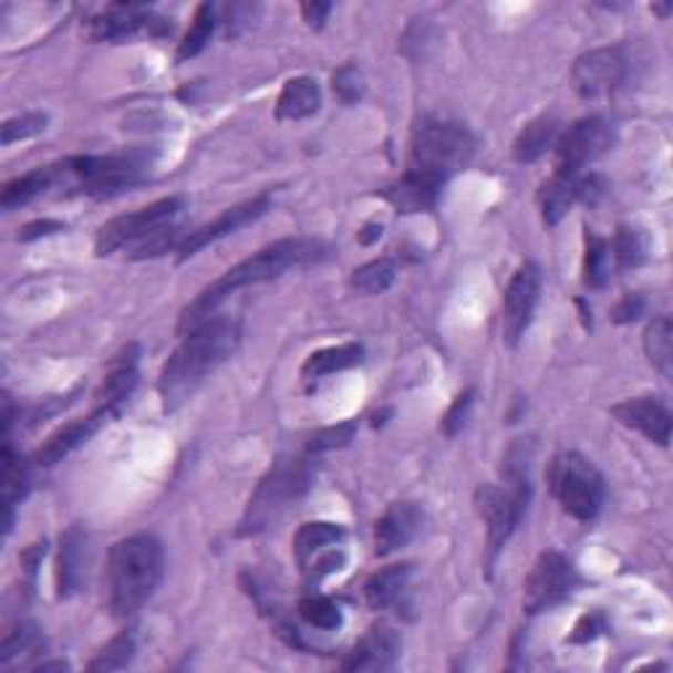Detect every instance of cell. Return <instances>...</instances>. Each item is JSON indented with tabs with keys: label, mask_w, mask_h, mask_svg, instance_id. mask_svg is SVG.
I'll list each match as a JSON object with an SVG mask.
<instances>
[{
	"label": "cell",
	"mask_w": 673,
	"mask_h": 673,
	"mask_svg": "<svg viewBox=\"0 0 673 673\" xmlns=\"http://www.w3.org/2000/svg\"><path fill=\"white\" fill-rule=\"evenodd\" d=\"M59 231H66V224L53 221V219L32 221V224H27V227L19 229V242H32V240H40V237L59 235Z\"/></svg>",
	"instance_id": "46"
},
{
	"label": "cell",
	"mask_w": 673,
	"mask_h": 673,
	"mask_svg": "<svg viewBox=\"0 0 673 673\" xmlns=\"http://www.w3.org/2000/svg\"><path fill=\"white\" fill-rule=\"evenodd\" d=\"M581 172H566V168H556L550 179L539 187V208H542V219L547 227L556 224L568 214V208L577 203V179Z\"/></svg>",
	"instance_id": "21"
},
{
	"label": "cell",
	"mask_w": 673,
	"mask_h": 673,
	"mask_svg": "<svg viewBox=\"0 0 673 673\" xmlns=\"http://www.w3.org/2000/svg\"><path fill=\"white\" fill-rule=\"evenodd\" d=\"M82 547L84 537L80 529H69L61 537L59 545V563H55V589H59V598L66 600L80 589L82 581Z\"/></svg>",
	"instance_id": "25"
},
{
	"label": "cell",
	"mask_w": 673,
	"mask_h": 673,
	"mask_svg": "<svg viewBox=\"0 0 673 673\" xmlns=\"http://www.w3.org/2000/svg\"><path fill=\"white\" fill-rule=\"evenodd\" d=\"M298 613L308 627L321 631H336L342 627V610L334 600L324 598V594H306L298 602Z\"/></svg>",
	"instance_id": "34"
},
{
	"label": "cell",
	"mask_w": 673,
	"mask_h": 673,
	"mask_svg": "<svg viewBox=\"0 0 673 673\" xmlns=\"http://www.w3.org/2000/svg\"><path fill=\"white\" fill-rule=\"evenodd\" d=\"M627 74V59L619 48H598L573 63V87L581 97H600L613 93Z\"/></svg>",
	"instance_id": "14"
},
{
	"label": "cell",
	"mask_w": 673,
	"mask_h": 673,
	"mask_svg": "<svg viewBox=\"0 0 673 673\" xmlns=\"http://www.w3.org/2000/svg\"><path fill=\"white\" fill-rule=\"evenodd\" d=\"M345 537H348L345 529H342L340 524H329V521L303 524L292 537V556L300 563V568H303L308 560L319 556V552L345 542Z\"/></svg>",
	"instance_id": "24"
},
{
	"label": "cell",
	"mask_w": 673,
	"mask_h": 673,
	"mask_svg": "<svg viewBox=\"0 0 673 673\" xmlns=\"http://www.w3.org/2000/svg\"><path fill=\"white\" fill-rule=\"evenodd\" d=\"M329 256V245L321 240H306V237H287V240H277L266 245L258 252H252L250 258H245L237 266H231L229 271H224L214 284H208L198 298L189 303L179 315L177 332L185 336L193 332L195 327H200L203 321L210 319L214 308L227 300L231 292H237L240 287L248 284H261L269 279L282 277L284 271L300 269V266H311L324 261Z\"/></svg>",
	"instance_id": "1"
},
{
	"label": "cell",
	"mask_w": 673,
	"mask_h": 673,
	"mask_svg": "<svg viewBox=\"0 0 673 673\" xmlns=\"http://www.w3.org/2000/svg\"><path fill=\"white\" fill-rule=\"evenodd\" d=\"M321 108V90L319 82L311 76H292L284 82L282 93L277 97V118L282 122H294V118H308Z\"/></svg>",
	"instance_id": "22"
},
{
	"label": "cell",
	"mask_w": 673,
	"mask_h": 673,
	"mask_svg": "<svg viewBox=\"0 0 673 673\" xmlns=\"http://www.w3.org/2000/svg\"><path fill=\"white\" fill-rule=\"evenodd\" d=\"M185 208V198H161L151 206L135 210V214H124L103 224L95 237V252L97 256H108L118 248H130L132 242L143 240L145 235L156 231L166 224L177 219L179 210Z\"/></svg>",
	"instance_id": "9"
},
{
	"label": "cell",
	"mask_w": 673,
	"mask_h": 673,
	"mask_svg": "<svg viewBox=\"0 0 673 673\" xmlns=\"http://www.w3.org/2000/svg\"><path fill=\"white\" fill-rule=\"evenodd\" d=\"M602 631H605V619H602V613H587L577 621V627H573L571 636H568V642H571V644H587V642L598 640Z\"/></svg>",
	"instance_id": "44"
},
{
	"label": "cell",
	"mask_w": 673,
	"mask_h": 673,
	"mask_svg": "<svg viewBox=\"0 0 673 673\" xmlns=\"http://www.w3.org/2000/svg\"><path fill=\"white\" fill-rule=\"evenodd\" d=\"M358 363H363V348L355 345V342H348V345L324 348L308 355L303 369H300V376L306 382H315V379L336 374V371L353 369Z\"/></svg>",
	"instance_id": "27"
},
{
	"label": "cell",
	"mask_w": 673,
	"mask_h": 673,
	"mask_svg": "<svg viewBox=\"0 0 673 673\" xmlns=\"http://www.w3.org/2000/svg\"><path fill=\"white\" fill-rule=\"evenodd\" d=\"M652 9H655L658 13H663V17H669V11H671L669 6H652Z\"/></svg>",
	"instance_id": "51"
},
{
	"label": "cell",
	"mask_w": 673,
	"mask_h": 673,
	"mask_svg": "<svg viewBox=\"0 0 673 673\" xmlns=\"http://www.w3.org/2000/svg\"><path fill=\"white\" fill-rule=\"evenodd\" d=\"M615 418L621 421L629 429H636L644 434L655 445L669 447L671 442V411L665 408L658 397H629L623 403L613 405Z\"/></svg>",
	"instance_id": "17"
},
{
	"label": "cell",
	"mask_w": 673,
	"mask_h": 673,
	"mask_svg": "<svg viewBox=\"0 0 673 673\" xmlns=\"http://www.w3.org/2000/svg\"><path fill=\"white\" fill-rule=\"evenodd\" d=\"M648 250H650L648 235H644L640 227H619V231H615L613 252L623 269H636V266H642L650 256Z\"/></svg>",
	"instance_id": "37"
},
{
	"label": "cell",
	"mask_w": 673,
	"mask_h": 673,
	"mask_svg": "<svg viewBox=\"0 0 673 673\" xmlns=\"http://www.w3.org/2000/svg\"><path fill=\"white\" fill-rule=\"evenodd\" d=\"M474 151L476 139L466 126L447 122V118L424 116L413 126L408 172L424 174V177L445 185L453 174L468 166Z\"/></svg>",
	"instance_id": "5"
},
{
	"label": "cell",
	"mask_w": 673,
	"mask_h": 673,
	"mask_svg": "<svg viewBox=\"0 0 673 673\" xmlns=\"http://www.w3.org/2000/svg\"><path fill=\"white\" fill-rule=\"evenodd\" d=\"M55 177H59V168H55V166L42 168L40 166V168H34V172L24 174V177L6 182L3 193H0V206H3L6 210L27 206V203L45 193V189L55 182Z\"/></svg>",
	"instance_id": "28"
},
{
	"label": "cell",
	"mask_w": 673,
	"mask_h": 673,
	"mask_svg": "<svg viewBox=\"0 0 673 673\" xmlns=\"http://www.w3.org/2000/svg\"><path fill=\"white\" fill-rule=\"evenodd\" d=\"M395 277H397L395 261H392V258H376V261L358 266L353 277H350V287L363 294H379L390 290Z\"/></svg>",
	"instance_id": "31"
},
{
	"label": "cell",
	"mask_w": 673,
	"mask_h": 673,
	"mask_svg": "<svg viewBox=\"0 0 673 673\" xmlns=\"http://www.w3.org/2000/svg\"><path fill=\"white\" fill-rule=\"evenodd\" d=\"M539 290H542V271L535 261H526L510 277L503 294V340L508 345H518L531 319H535Z\"/></svg>",
	"instance_id": "11"
},
{
	"label": "cell",
	"mask_w": 673,
	"mask_h": 673,
	"mask_svg": "<svg viewBox=\"0 0 673 673\" xmlns=\"http://www.w3.org/2000/svg\"><path fill=\"white\" fill-rule=\"evenodd\" d=\"M34 671H69V663L63 661H51V663H38Z\"/></svg>",
	"instance_id": "50"
},
{
	"label": "cell",
	"mask_w": 673,
	"mask_h": 673,
	"mask_svg": "<svg viewBox=\"0 0 673 673\" xmlns=\"http://www.w3.org/2000/svg\"><path fill=\"white\" fill-rule=\"evenodd\" d=\"M105 579L111 613L116 619H132L164 579V545L153 535L122 539L111 547Z\"/></svg>",
	"instance_id": "3"
},
{
	"label": "cell",
	"mask_w": 673,
	"mask_h": 673,
	"mask_svg": "<svg viewBox=\"0 0 673 673\" xmlns=\"http://www.w3.org/2000/svg\"><path fill=\"white\" fill-rule=\"evenodd\" d=\"M358 432L355 421H345V424H336V426H327V429H319L315 434L308 437L306 451L311 455L327 453V451H336V447H345L353 442Z\"/></svg>",
	"instance_id": "41"
},
{
	"label": "cell",
	"mask_w": 673,
	"mask_h": 673,
	"mask_svg": "<svg viewBox=\"0 0 673 673\" xmlns=\"http://www.w3.org/2000/svg\"><path fill=\"white\" fill-rule=\"evenodd\" d=\"M108 418H114L108 411L95 408L87 418H76V421H72V424L61 426L59 432H53L51 437L42 442L40 451L34 453V463H38V466H45V468L55 466V463L66 458L69 453H74L76 447L84 445V442L93 437V434L101 429L103 424H108Z\"/></svg>",
	"instance_id": "19"
},
{
	"label": "cell",
	"mask_w": 673,
	"mask_h": 673,
	"mask_svg": "<svg viewBox=\"0 0 673 673\" xmlns=\"http://www.w3.org/2000/svg\"><path fill=\"white\" fill-rule=\"evenodd\" d=\"M210 34H214V9H210V3H200L198 9H195L193 24H189L187 34L179 42L177 61L195 59V55L208 45Z\"/></svg>",
	"instance_id": "36"
},
{
	"label": "cell",
	"mask_w": 673,
	"mask_h": 673,
	"mask_svg": "<svg viewBox=\"0 0 673 673\" xmlns=\"http://www.w3.org/2000/svg\"><path fill=\"white\" fill-rule=\"evenodd\" d=\"M379 237H382V224H376V221L366 224V227H363L361 231H358V242H361V245L376 242Z\"/></svg>",
	"instance_id": "49"
},
{
	"label": "cell",
	"mask_w": 673,
	"mask_h": 673,
	"mask_svg": "<svg viewBox=\"0 0 673 673\" xmlns=\"http://www.w3.org/2000/svg\"><path fill=\"white\" fill-rule=\"evenodd\" d=\"M439 189V182L424 177V174L405 172L395 185L384 189L382 198L387 200L397 214H424V210H432L437 206Z\"/></svg>",
	"instance_id": "20"
},
{
	"label": "cell",
	"mask_w": 673,
	"mask_h": 673,
	"mask_svg": "<svg viewBox=\"0 0 673 673\" xmlns=\"http://www.w3.org/2000/svg\"><path fill=\"white\" fill-rule=\"evenodd\" d=\"M151 166V153L143 147H132L124 153H108V156H74L63 161L59 172L69 174L74 179V189H80V193L105 198L118 189L139 185Z\"/></svg>",
	"instance_id": "6"
},
{
	"label": "cell",
	"mask_w": 673,
	"mask_h": 673,
	"mask_svg": "<svg viewBox=\"0 0 673 673\" xmlns=\"http://www.w3.org/2000/svg\"><path fill=\"white\" fill-rule=\"evenodd\" d=\"M400 658V636L390 623H374L366 634L358 640L348 658L342 661V671H387Z\"/></svg>",
	"instance_id": "15"
},
{
	"label": "cell",
	"mask_w": 673,
	"mask_h": 673,
	"mask_svg": "<svg viewBox=\"0 0 673 673\" xmlns=\"http://www.w3.org/2000/svg\"><path fill=\"white\" fill-rule=\"evenodd\" d=\"M0 460H3V505L13 508V503L21 500L27 495V484H30V474H27L24 460L13 453L11 439H3V453H0Z\"/></svg>",
	"instance_id": "33"
},
{
	"label": "cell",
	"mask_w": 673,
	"mask_h": 673,
	"mask_svg": "<svg viewBox=\"0 0 673 673\" xmlns=\"http://www.w3.org/2000/svg\"><path fill=\"white\" fill-rule=\"evenodd\" d=\"M269 208H271V198L263 193L245 203H237V206H231L227 210H221L214 221L203 224V227H198L195 231H187V235L182 237V242L177 248V261L185 263L187 258H193L195 252H200L206 245L221 240V237H227V235H235L237 229L248 227V224L261 219Z\"/></svg>",
	"instance_id": "13"
},
{
	"label": "cell",
	"mask_w": 673,
	"mask_h": 673,
	"mask_svg": "<svg viewBox=\"0 0 673 673\" xmlns=\"http://www.w3.org/2000/svg\"><path fill=\"white\" fill-rule=\"evenodd\" d=\"M179 242H182V227L172 221L166 224V227L145 235L143 240L132 242L130 248H126V258H132V261H147V258L164 256V252H168L172 248L177 250Z\"/></svg>",
	"instance_id": "32"
},
{
	"label": "cell",
	"mask_w": 673,
	"mask_h": 673,
	"mask_svg": "<svg viewBox=\"0 0 673 673\" xmlns=\"http://www.w3.org/2000/svg\"><path fill=\"white\" fill-rule=\"evenodd\" d=\"M472 408H474V390L460 392V395L453 400V405L447 408L445 416H442L439 429L445 432L447 437H455V434H458L463 426H466L468 416H472Z\"/></svg>",
	"instance_id": "42"
},
{
	"label": "cell",
	"mask_w": 673,
	"mask_h": 673,
	"mask_svg": "<svg viewBox=\"0 0 673 673\" xmlns=\"http://www.w3.org/2000/svg\"><path fill=\"white\" fill-rule=\"evenodd\" d=\"M42 648V634L32 621H19L6 631L3 644H0V663L9 665L11 658L21 652H38Z\"/></svg>",
	"instance_id": "38"
},
{
	"label": "cell",
	"mask_w": 673,
	"mask_h": 673,
	"mask_svg": "<svg viewBox=\"0 0 673 673\" xmlns=\"http://www.w3.org/2000/svg\"><path fill=\"white\" fill-rule=\"evenodd\" d=\"M615 145L613 124L605 122L602 116H587L573 122L563 135H558V168L566 172H581L587 164L605 156L610 147Z\"/></svg>",
	"instance_id": "10"
},
{
	"label": "cell",
	"mask_w": 673,
	"mask_h": 673,
	"mask_svg": "<svg viewBox=\"0 0 673 673\" xmlns=\"http://www.w3.org/2000/svg\"><path fill=\"white\" fill-rule=\"evenodd\" d=\"M547 482L560 508L577 521H592L600 514L602 495H605L602 476L594 463L581 453L568 451L556 455L547 472Z\"/></svg>",
	"instance_id": "7"
},
{
	"label": "cell",
	"mask_w": 673,
	"mask_h": 673,
	"mask_svg": "<svg viewBox=\"0 0 673 673\" xmlns=\"http://www.w3.org/2000/svg\"><path fill=\"white\" fill-rule=\"evenodd\" d=\"M45 130H48V116L40 114V111H32V114L9 118V122L3 124V130H0V143L9 147L13 143H21V139L38 137Z\"/></svg>",
	"instance_id": "40"
},
{
	"label": "cell",
	"mask_w": 673,
	"mask_h": 673,
	"mask_svg": "<svg viewBox=\"0 0 673 673\" xmlns=\"http://www.w3.org/2000/svg\"><path fill=\"white\" fill-rule=\"evenodd\" d=\"M42 558H45V539H42V542L30 545L24 552H21V568H24L27 577H30L32 581H34V577H38V568L42 563Z\"/></svg>",
	"instance_id": "48"
},
{
	"label": "cell",
	"mask_w": 673,
	"mask_h": 673,
	"mask_svg": "<svg viewBox=\"0 0 673 673\" xmlns=\"http://www.w3.org/2000/svg\"><path fill=\"white\" fill-rule=\"evenodd\" d=\"M240 336V321L229 319V315L208 319L187 332L182 345L161 369L158 395L164 400V411H177L182 403H187L195 390L206 382V376L214 374L235 353Z\"/></svg>",
	"instance_id": "2"
},
{
	"label": "cell",
	"mask_w": 673,
	"mask_h": 673,
	"mask_svg": "<svg viewBox=\"0 0 673 673\" xmlns=\"http://www.w3.org/2000/svg\"><path fill=\"white\" fill-rule=\"evenodd\" d=\"M424 514L416 503H392L374 526V552L376 556H392L413 542L421 531Z\"/></svg>",
	"instance_id": "16"
},
{
	"label": "cell",
	"mask_w": 673,
	"mask_h": 673,
	"mask_svg": "<svg viewBox=\"0 0 673 673\" xmlns=\"http://www.w3.org/2000/svg\"><path fill=\"white\" fill-rule=\"evenodd\" d=\"M577 568L558 550H547L537 558L524 584V610L529 615L560 605L577 589Z\"/></svg>",
	"instance_id": "8"
},
{
	"label": "cell",
	"mask_w": 673,
	"mask_h": 673,
	"mask_svg": "<svg viewBox=\"0 0 673 673\" xmlns=\"http://www.w3.org/2000/svg\"><path fill=\"white\" fill-rule=\"evenodd\" d=\"M332 87L334 95L340 97L342 103H355L361 97V76H358L353 63H345L342 69H336L332 76Z\"/></svg>",
	"instance_id": "43"
},
{
	"label": "cell",
	"mask_w": 673,
	"mask_h": 673,
	"mask_svg": "<svg viewBox=\"0 0 673 673\" xmlns=\"http://www.w3.org/2000/svg\"><path fill=\"white\" fill-rule=\"evenodd\" d=\"M644 350H648L650 363L661 371L663 376H671L673 371V327L669 315H661L644 332Z\"/></svg>",
	"instance_id": "29"
},
{
	"label": "cell",
	"mask_w": 673,
	"mask_h": 673,
	"mask_svg": "<svg viewBox=\"0 0 673 673\" xmlns=\"http://www.w3.org/2000/svg\"><path fill=\"white\" fill-rule=\"evenodd\" d=\"M610 279V242L587 229L584 235V284L602 290Z\"/></svg>",
	"instance_id": "30"
},
{
	"label": "cell",
	"mask_w": 673,
	"mask_h": 673,
	"mask_svg": "<svg viewBox=\"0 0 673 673\" xmlns=\"http://www.w3.org/2000/svg\"><path fill=\"white\" fill-rule=\"evenodd\" d=\"M644 311V298L642 294H623L621 303L613 308V321L615 324H631V321H636Z\"/></svg>",
	"instance_id": "45"
},
{
	"label": "cell",
	"mask_w": 673,
	"mask_h": 673,
	"mask_svg": "<svg viewBox=\"0 0 673 673\" xmlns=\"http://www.w3.org/2000/svg\"><path fill=\"white\" fill-rule=\"evenodd\" d=\"M348 563V552L345 547L336 545V547H329V550L319 552V556L308 560V563L303 566V573H306V584L313 587V584H321L327 577H332V573H340L342 568H345Z\"/></svg>",
	"instance_id": "39"
},
{
	"label": "cell",
	"mask_w": 673,
	"mask_h": 673,
	"mask_svg": "<svg viewBox=\"0 0 673 673\" xmlns=\"http://www.w3.org/2000/svg\"><path fill=\"white\" fill-rule=\"evenodd\" d=\"M329 11H332V6L321 3V0H311V3L300 6V13H303V21L311 30H321L324 27V21L329 17Z\"/></svg>",
	"instance_id": "47"
},
{
	"label": "cell",
	"mask_w": 673,
	"mask_h": 673,
	"mask_svg": "<svg viewBox=\"0 0 673 673\" xmlns=\"http://www.w3.org/2000/svg\"><path fill=\"white\" fill-rule=\"evenodd\" d=\"M137 363H139V345L130 342L114 355V361L108 363V374H105L101 390H97V405L95 408L108 411L111 416H116L126 403V397L132 395L137 387Z\"/></svg>",
	"instance_id": "18"
},
{
	"label": "cell",
	"mask_w": 673,
	"mask_h": 673,
	"mask_svg": "<svg viewBox=\"0 0 673 673\" xmlns=\"http://www.w3.org/2000/svg\"><path fill=\"white\" fill-rule=\"evenodd\" d=\"M135 650H137V644H135V636H132V631H122V634H116L114 640L105 644L93 661L87 663V671H101V673L122 671L132 663Z\"/></svg>",
	"instance_id": "35"
},
{
	"label": "cell",
	"mask_w": 673,
	"mask_h": 673,
	"mask_svg": "<svg viewBox=\"0 0 673 673\" xmlns=\"http://www.w3.org/2000/svg\"><path fill=\"white\" fill-rule=\"evenodd\" d=\"M313 482V458L306 455H282L273 460L269 474L263 476L256 493L250 495L237 535H261L271 524H277L294 503L308 493Z\"/></svg>",
	"instance_id": "4"
},
{
	"label": "cell",
	"mask_w": 673,
	"mask_h": 673,
	"mask_svg": "<svg viewBox=\"0 0 673 673\" xmlns=\"http://www.w3.org/2000/svg\"><path fill=\"white\" fill-rule=\"evenodd\" d=\"M558 122L552 116L531 118V122L518 132L514 143V158L518 164H535L537 158H542L545 153L558 143Z\"/></svg>",
	"instance_id": "26"
},
{
	"label": "cell",
	"mask_w": 673,
	"mask_h": 673,
	"mask_svg": "<svg viewBox=\"0 0 673 673\" xmlns=\"http://www.w3.org/2000/svg\"><path fill=\"white\" fill-rule=\"evenodd\" d=\"M413 566L411 563H400V566H387L382 571H376L374 577L366 581V602L371 610H387L392 605H397L400 598L408 589Z\"/></svg>",
	"instance_id": "23"
},
{
	"label": "cell",
	"mask_w": 673,
	"mask_h": 673,
	"mask_svg": "<svg viewBox=\"0 0 673 673\" xmlns=\"http://www.w3.org/2000/svg\"><path fill=\"white\" fill-rule=\"evenodd\" d=\"M82 32L93 42H122L137 34H161L166 32V27L164 19H158L147 6L114 3L84 21Z\"/></svg>",
	"instance_id": "12"
}]
</instances>
